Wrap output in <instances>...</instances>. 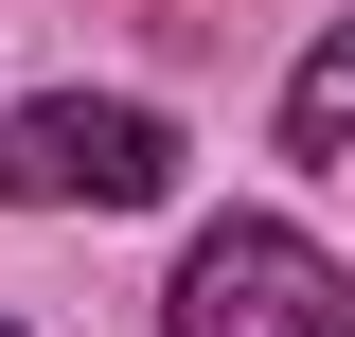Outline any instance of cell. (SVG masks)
I'll return each instance as SVG.
<instances>
[{"label": "cell", "mask_w": 355, "mask_h": 337, "mask_svg": "<svg viewBox=\"0 0 355 337\" xmlns=\"http://www.w3.org/2000/svg\"><path fill=\"white\" fill-rule=\"evenodd\" d=\"M178 196V125L125 89H36L0 107V213H160Z\"/></svg>", "instance_id": "1"}, {"label": "cell", "mask_w": 355, "mask_h": 337, "mask_svg": "<svg viewBox=\"0 0 355 337\" xmlns=\"http://www.w3.org/2000/svg\"><path fill=\"white\" fill-rule=\"evenodd\" d=\"M160 337H355V266L284 213H214L160 284Z\"/></svg>", "instance_id": "2"}, {"label": "cell", "mask_w": 355, "mask_h": 337, "mask_svg": "<svg viewBox=\"0 0 355 337\" xmlns=\"http://www.w3.org/2000/svg\"><path fill=\"white\" fill-rule=\"evenodd\" d=\"M284 142H302V160H355V18L284 71Z\"/></svg>", "instance_id": "3"}, {"label": "cell", "mask_w": 355, "mask_h": 337, "mask_svg": "<svg viewBox=\"0 0 355 337\" xmlns=\"http://www.w3.org/2000/svg\"><path fill=\"white\" fill-rule=\"evenodd\" d=\"M0 337H18V320H0Z\"/></svg>", "instance_id": "4"}]
</instances>
